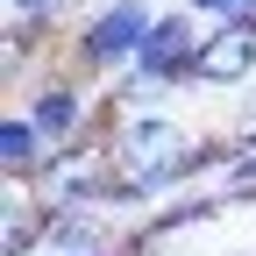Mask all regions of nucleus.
Masks as SVG:
<instances>
[{
	"label": "nucleus",
	"mask_w": 256,
	"mask_h": 256,
	"mask_svg": "<svg viewBox=\"0 0 256 256\" xmlns=\"http://www.w3.org/2000/svg\"><path fill=\"white\" fill-rule=\"evenodd\" d=\"M156 14L164 8H150V0H100V8H86V22L72 28V72L78 78H121L142 57Z\"/></svg>",
	"instance_id": "1"
},
{
	"label": "nucleus",
	"mask_w": 256,
	"mask_h": 256,
	"mask_svg": "<svg viewBox=\"0 0 256 256\" xmlns=\"http://www.w3.org/2000/svg\"><path fill=\"white\" fill-rule=\"evenodd\" d=\"M107 185H114L107 136H86V142H72V150H50V164L28 178L36 206H107Z\"/></svg>",
	"instance_id": "2"
},
{
	"label": "nucleus",
	"mask_w": 256,
	"mask_h": 256,
	"mask_svg": "<svg viewBox=\"0 0 256 256\" xmlns=\"http://www.w3.org/2000/svg\"><path fill=\"white\" fill-rule=\"evenodd\" d=\"M22 114L43 128L50 150H72V142H86V136H100V107H92V92H86L78 72H43L36 86H28Z\"/></svg>",
	"instance_id": "3"
},
{
	"label": "nucleus",
	"mask_w": 256,
	"mask_h": 256,
	"mask_svg": "<svg viewBox=\"0 0 256 256\" xmlns=\"http://www.w3.org/2000/svg\"><path fill=\"white\" fill-rule=\"evenodd\" d=\"M200 43H206V22L192 14V8H164L156 28H150V43H142V57L128 64V72H150V78H164V86L178 92V86H192V57H200Z\"/></svg>",
	"instance_id": "4"
},
{
	"label": "nucleus",
	"mask_w": 256,
	"mask_h": 256,
	"mask_svg": "<svg viewBox=\"0 0 256 256\" xmlns=\"http://www.w3.org/2000/svg\"><path fill=\"white\" fill-rule=\"evenodd\" d=\"M249 78H256V22H228V28H206L200 57H192V86H214V92L242 86V92H249Z\"/></svg>",
	"instance_id": "5"
},
{
	"label": "nucleus",
	"mask_w": 256,
	"mask_h": 256,
	"mask_svg": "<svg viewBox=\"0 0 256 256\" xmlns=\"http://www.w3.org/2000/svg\"><path fill=\"white\" fill-rule=\"evenodd\" d=\"M121 249L107 206H43V249L36 256H107Z\"/></svg>",
	"instance_id": "6"
},
{
	"label": "nucleus",
	"mask_w": 256,
	"mask_h": 256,
	"mask_svg": "<svg viewBox=\"0 0 256 256\" xmlns=\"http://www.w3.org/2000/svg\"><path fill=\"white\" fill-rule=\"evenodd\" d=\"M50 164V142H43V128L28 121L22 107H8L0 114V171H8V185H28Z\"/></svg>",
	"instance_id": "7"
},
{
	"label": "nucleus",
	"mask_w": 256,
	"mask_h": 256,
	"mask_svg": "<svg viewBox=\"0 0 256 256\" xmlns=\"http://www.w3.org/2000/svg\"><path fill=\"white\" fill-rule=\"evenodd\" d=\"M43 249V206L28 185H8L0 200V256H36Z\"/></svg>",
	"instance_id": "8"
},
{
	"label": "nucleus",
	"mask_w": 256,
	"mask_h": 256,
	"mask_svg": "<svg viewBox=\"0 0 256 256\" xmlns=\"http://www.w3.org/2000/svg\"><path fill=\"white\" fill-rule=\"evenodd\" d=\"M36 50H43V28H22V22H8V28H0V72H8V78H22Z\"/></svg>",
	"instance_id": "9"
},
{
	"label": "nucleus",
	"mask_w": 256,
	"mask_h": 256,
	"mask_svg": "<svg viewBox=\"0 0 256 256\" xmlns=\"http://www.w3.org/2000/svg\"><path fill=\"white\" fill-rule=\"evenodd\" d=\"M72 8H78V0H8V22H22V28H43V36H50V28L72 14Z\"/></svg>",
	"instance_id": "10"
},
{
	"label": "nucleus",
	"mask_w": 256,
	"mask_h": 256,
	"mask_svg": "<svg viewBox=\"0 0 256 256\" xmlns=\"http://www.w3.org/2000/svg\"><path fill=\"white\" fill-rule=\"evenodd\" d=\"M206 28H228V22H256V0H185Z\"/></svg>",
	"instance_id": "11"
},
{
	"label": "nucleus",
	"mask_w": 256,
	"mask_h": 256,
	"mask_svg": "<svg viewBox=\"0 0 256 256\" xmlns=\"http://www.w3.org/2000/svg\"><path fill=\"white\" fill-rule=\"evenodd\" d=\"M107 256H121V249H107Z\"/></svg>",
	"instance_id": "12"
}]
</instances>
